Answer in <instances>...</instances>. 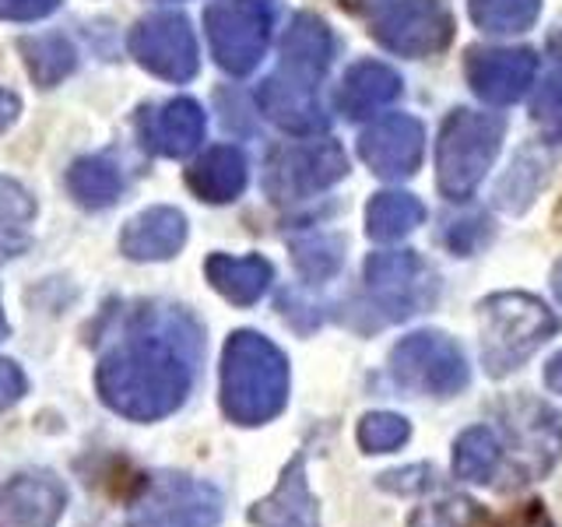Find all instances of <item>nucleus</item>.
<instances>
[{
	"label": "nucleus",
	"instance_id": "17",
	"mask_svg": "<svg viewBox=\"0 0 562 527\" xmlns=\"http://www.w3.org/2000/svg\"><path fill=\"white\" fill-rule=\"evenodd\" d=\"M254 527H321V503H316L310 479H306V457L295 453L281 471L271 496L250 506Z\"/></svg>",
	"mask_w": 562,
	"mask_h": 527
},
{
	"label": "nucleus",
	"instance_id": "38",
	"mask_svg": "<svg viewBox=\"0 0 562 527\" xmlns=\"http://www.w3.org/2000/svg\"><path fill=\"white\" fill-rule=\"evenodd\" d=\"M544 383H549L555 394H562V351H559V356H552L549 366H544Z\"/></svg>",
	"mask_w": 562,
	"mask_h": 527
},
{
	"label": "nucleus",
	"instance_id": "7",
	"mask_svg": "<svg viewBox=\"0 0 562 527\" xmlns=\"http://www.w3.org/2000/svg\"><path fill=\"white\" fill-rule=\"evenodd\" d=\"M225 514L222 492L180 471H158L140 485L131 527H215Z\"/></svg>",
	"mask_w": 562,
	"mask_h": 527
},
{
	"label": "nucleus",
	"instance_id": "16",
	"mask_svg": "<svg viewBox=\"0 0 562 527\" xmlns=\"http://www.w3.org/2000/svg\"><path fill=\"white\" fill-rule=\"evenodd\" d=\"M538 57L531 49H474L468 57V81L485 102H517L535 81Z\"/></svg>",
	"mask_w": 562,
	"mask_h": 527
},
{
	"label": "nucleus",
	"instance_id": "26",
	"mask_svg": "<svg viewBox=\"0 0 562 527\" xmlns=\"http://www.w3.org/2000/svg\"><path fill=\"white\" fill-rule=\"evenodd\" d=\"M22 53H25V64L32 70V78L46 85H57L64 81L70 70H75V46L60 35H35V40H22Z\"/></svg>",
	"mask_w": 562,
	"mask_h": 527
},
{
	"label": "nucleus",
	"instance_id": "3",
	"mask_svg": "<svg viewBox=\"0 0 562 527\" xmlns=\"http://www.w3.org/2000/svg\"><path fill=\"white\" fill-rule=\"evenodd\" d=\"M289 401V362L257 330H236L222 351V412L236 426H263Z\"/></svg>",
	"mask_w": 562,
	"mask_h": 527
},
{
	"label": "nucleus",
	"instance_id": "30",
	"mask_svg": "<svg viewBox=\"0 0 562 527\" xmlns=\"http://www.w3.org/2000/svg\"><path fill=\"white\" fill-rule=\"evenodd\" d=\"M341 250H345L341 239H327V236L306 239L295 246V268L310 281H324L341 268V257H345Z\"/></svg>",
	"mask_w": 562,
	"mask_h": 527
},
{
	"label": "nucleus",
	"instance_id": "13",
	"mask_svg": "<svg viewBox=\"0 0 562 527\" xmlns=\"http://www.w3.org/2000/svg\"><path fill=\"white\" fill-rule=\"evenodd\" d=\"M373 35L401 57H429L453 40V22L439 0H394L376 18Z\"/></svg>",
	"mask_w": 562,
	"mask_h": 527
},
{
	"label": "nucleus",
	"instance_id": "36",
	"mask_svg": "<svg viewBox=\"0 0 562 527\" xmlns=\"http://www.w3.org/2000/svg\"><path fill=\"white\" fill-rule=\"evenodd\" d=\"M18 113H22V102H18V96L8 92V88H0V131H8L11 123L18 120Z\"/></svg>",
	"mask_w": 562,
	"mask_h": 527
},
{
	"label": "nucleus",
	"instance_id": "20",
	"mask_svg": "<svg viewBox=\"0 0 562 527\" xmlns=\"http://www.w3.org/2000/svg\"><path fill=\"white\" fill-rule=\"evenodd\" d=\"M397 96H401V78L394 70L376 60H362L345 75L338 105L348 120H366L376 110H383V105H391Z\"/></svg>",
	"mask_w": 562,
	"mask_h": 527
},
{
	"label": "nucleus",
	"instance_id": "37",
	"mask_svg": "<svg viewBox=\"0 0 562 527\" xmlns=\"http://www.w3.org/2000/svg\"><path fill=\"white\" fill-rule=\"evenodd\" d=\"M29 246V239H22L18 233H4V228H0V264L4 260H11V257H18Z\"/></svg>",
	"mask_w": 562,
	"mask_h": 527
},
{
	"label": "nucleus",
	"instance_id": "24",
	"mask_svg": "<svg viewBox=\"0 0 562 527\" xmlns=\"http://www.w3.org/2000/svg\"><path fill=\"white\" fill-rule=\"evenodd\" d=\"M67 187L85 208H110L123 193V176L110 158L92 155V158H78V162L70 166Z\"/></svg>",
	"mask_w": 562,
	"mask_h": 527
},
{
	"label": "nucleus",
	"instance_id": "33",
	"mask_svg": "<svg viewBox=\"0 0 562 527\" xmlns=\"http://www.w3.org/2000/svg\"><path fill=\"white\" fill-rule=\"evenodd\" d=\"M35 215V201L25 187H18L8 176H0V222L22 225Z\"/></svg>",
	"mask_w": 562,
	"mask_h": 527
},
{
	"label": "nucleus",
	"instance_id": "15",
	"mask_svg": "<svg viewBox=\"0 0 562 527\" xmlns=\"http://www.w3.org/2000/svg\"><path fill=\"white\" fill-rule=\"evenodd\" d=\"M422 123L412 116H383L359 137V155L362 162L383 180H404L412 176L422 162Z\"/></svg>",
	"mask_w": 562,
	"mask_h": 527
},
{
	"label": "nucleus",
	"instance_id": "21",
	"mask_svg": "<svg viewBox=\"0 0 562 527\" xmlns=\"http://www.w3.org/2000/svg\"><path fill=\"white\" fill-rule=\"evenodd\" d=\"M187 183L201 201L228 204V201H236L246 187V158L233 145H218L193 162V169L187 172Z\"/></svg>",
	"mask_w": 562,
	"mask_h": 527
},
{
	"label": "nucleus",
	"instance_id": "25",
	"mask_svg": "<svg viewBox=\"0 0 562 527\" xmlns=\"http://www.w3.org/2000/svg\"><path fill=\"white\" fill-rule=\"evenodd\" d=\"M422 218H426V208L412 193H376L366 211V228L373 239L394 243L401 236H408L415 225H422Z\"/></svg>",
	"mask_w": 562,
	"mask_h": 527
},
{
	"label": "nucleus",
	"instance_id": "5",
	"mask_svg": "<svg viewBox=\"0 0 562 527\" xmlns=\"http://www.w3.org/2000/svg\"><path fill=\"white\" fill-rule=\"evenodd\" d=\"M503 468L499 489H520L544 479L562 461V418L552 404L535 397H509L496 408Z\"/></svg>",
	"mask_w": 562,
	"mask_h": 527
},
{
	"label": "nucleus",
	"instance_id": "41",
	"mask_svg": "<svg viewBox=\"0 0 562 527\" xmlns=\"http://www.w3.org/2000/svg\"><path fill=\"white\" fill-rule=\"evenodd\" d=\"M8 330H11V327H8V316H4V306H0V341L8 338Z\"/></svg>",
	"mask_w": 562,
	"mask_h": 527
},
{
	"label": "nucleus",
	"instance_id": "27",
	"mask_svg": "<svg viewBox=\"0 0 562 527\" xmlns=\"http://www.w3.org/2000/svg\"><path fill=\"white\" fill-rule=\"evenodd\" d=\"M538 11L541 0H471V18L479 22V29L496 35L531 29Z\"/></svg>",
	"mask_w": 562,
	"mask_h": 527
},
{
	"label": "nucleus",
	"instance_id": "23",
	"mask_svg": "<svg viewBox=\"0 0 562 527\" xmlns=\"http://www.w3.org/2000/svg\"><path fill=\"white\" fill-rule=\"evenodd\" d=\"M503 468L499 433L492 426H471L453 444V474L474 485H492Z\"/></svg>",
	"mask_w": 562,
	"mask_h": 527
},
{
	"label": "nucleus",
	"instance_id": "11",
	"mask_svg": "<svg viewBox=\"0 0 562 527\" xmlns=\"http://www.w3.org/2000/svg\"><path fill=\"white\" fill-rule=\"evenodd\" d=\"M366 292L383 321H408L418 310L432 306L436 274L412 250L373 254L366 260Z\"/></svg>",
	"mask_w": 562,
	"mask_h": 527
},
{
	"label": "nucleus",
	"instance_id": "29",
	"mask_svg": "<svg viewBox=\"0 0 562 527\" xmlns=\"http://www.w3.org/2000/svg\"><path fill=\"white\" fill-rule=\"evenodd\" d=\"M412 436V426L404 415H394V412H369L362 422H359V447L366 453H391V450H401L408 444Z\"/></svg>",
	"mask_w": 562,
	"mask_h": 527
},
{
	"label": "nucleus",
	"instance_id": "9",
	"mask_svg": "<svg viewBox=\"0 0 562 527\" xmlns=\"http://www.w3.org/2000/svg\"><path fill=\"white\" fill-rule=\"evenodd\" d=\"M215 60L228 75H250L271 40V0H215L204 14Z\"/></svg>",
	"mask_w": 562,
	"mask_h": 527
},
{
	"label": "nucleus",
	"instance_id": "34",
	"mask_svg": "<svg viewBox=\"0 0 562 527\" xmlns=\"http://www.w3.org/2000/svg\"><path fill=\"white\" fill-rule=\"evenodd\" d=\"M60 0H0V18L4 22H35V18H46Z\"/></svg>",
	"mask_w": 562,
	"mask_h": 527
},
{
	"label": "nucleus",
	"instance_id": "6",
	"mask_svg": "<svg viewBox=\"0 0 562 527\" xmlns=\"http://www.w3.org/2000/svg\"><path fill=\"white\" fill-rule=\"evenodd\" d=\"M503 145V120L488 113L457 110L439 131L436 172L439 190L453 201H464L485 180Z\"/></svg>",
	"mask_w": 562,
	"mask_h": 527
},
{
	"label": "nucleus",
	"instance_id": "8",
	"mask_svg": "<svg viewBox=\"0 0 562 527\" xmlns=\"http://www.w3.org/2000/svg\"><path fill=\"white\" fill-rule=\"evenodd\" d=\"M391 377L404 391L426 397H457L468 386V359L461 345L439 330L408 334L391 351Z\"/></svg>",
	"mask_w": 562,
	"mask_h": 527
},
{
	"label": "nucleus",
	"instance_id": "4",
	"mask_svg": "<svg viewBox=\"0 0 562 527\" xmlns=\"http://www.w3.org/2000/svg\"><path fill=\"white\" fill-rule=\"evenodd\" d=\"M559 330V316L527 292H496L479 303L482 366L488 377L520 369Z\"/></svg>",
	"mask_w": 562,
	"mask_h": 527
},
{
	"label": "nucleus",
	"instance_id": "18",
	"mask_svg": "<svg viewBox=\"0 0 562 527\" xmlns=\"http://www.w3.org/2000/svg\"><path fill=\"white\" fill-rule=\"evenodd\" d=\"M187 243V218L176 208H148L123 228L120 246L131 260H169Z\"/></svg>",
	"mask_w": 562,
	"mask_h": 527
},
{
	"label": "nucleus",
	"instance_id": "1",
	"mask_svg": "<svg viewBox=\"0 0 562 527\" xmlns=\"http://www.w3.org/2000/svg\"><path fill=\"white\" fill-rule=\"evenodd\" d=\"M201 366V327L193 316L140 303L120 316L105 341L95 386L110 408L131 422H158L187 401Z\"/></svg>",
	"mask_w": 562,
	"mask_h": 527
},
{
	"label": "nucleus",
	"instance_id": "28",
	"mask_svg": "<svg viewBox=\"0 0 562 527\" xmlns=\"http://www.w3.org/2000/svg\"><path fill=\"white\" fill-rule=\"evenodd\" d=\"M408 527H488V517L468 496H450L429 506H418Z\"/></svg>",
	"mask_w": 562,
	"mask_h": 527
},
{
	"label": "nucleus",
	"instance_id": "19",
	"mask_svg": "<svg viewBox=\"0 0 562 527\" xmlns=\"http://www.w3.org/2000/svg\"><path fill=\"white\" fill-rule=\"evenodd\" d=\"M201 137H204V110L193 99H172L145 120V141L158 155L183 158L201 145Z\"/></svg>",
	"mask_w": 562,
	"mask_h": 527
},
{
	"label": "nucleus",
	"instance_id": "10",
	"mask_svg": "<svg viewBox=\"0 0 562 527\" xmlns=\"http://www.w3.org/2000/svg\"><path fill=\"white\" fill-rule=\"evenodd\" d=\"M345 172H348V158L334 141H306V145L278 148L268 158L263 187H268L271 201L295 204L334 187Z\"/></svg>",
	"mask_w": 562,
	"mask_h": 527
},
{
	"label": "nucleus",
	"instance_id": "22",
	"mask_svg": "<svg viewBox=\"0 0 562 527\" xmlns=\"http://www.w3.org/2000/svg\"><path fill=\"white\" fill-rule=\"evenodd\" d=\"M204 271L211 285L236 306H254L271 289V274H274L263 257H228V254L207 257Z\"/></svg>",
	"mask_w": 562,
	"mask_h": 527
},
{
	"label": "nucleus",
	"instance_id": "40",
	"mask_svg": "<svg viewBox=\"0 0 562 527\" xmlns=\"http://www.w3.org/2000/svg\"><path fill=\"white\" fill-rule=\"evenodd\" d=\"M552 53H555L559 64H562V32H555V35H552Z\"/></svg>",
	"mask_w": 562,
	"mask_h": 527
},
{
	"label": "nucleus",
	"instance_id": "12",
	"mask_svg": "<svg viewBox=\"0 0 562 527\" xmlns=\"http://www.w3.org/2000/svg\"><path fill=\"white\" fill-rule=\"evenodd\" d=\"M131 53L155 78L187 81L198 75V43L183 14H151L131 29Z\"/></svg>",
	"mask_w": 562,
	"mask_h": 527
},
{
	"label": "nucleus",
	"instance_id": "35",
	"mask_svg": "<svg viewBox=\"0 0 562 527\" xmlns=\"http://www.w3.org/2000/svg\"><path fill=\"white\" fill-rule=\"evenodd\" d=\"M25 386H29V383H25V373H22V369H18L11 359H0V412L22 401Z\"/></svg>",
	"mask_w": 562,
	"mask_h": 527
},
{
	"label": "nucleus",
	"instance_id": "2",
	"mask_svg": "<svg viewBox=\"0 0 562 527\" xmlns=\"http://www.w3.org/2000/svg\"><path fill=\"white\" fill-rule=\"evenodd\" d=\"M334 57L330 29L316 14H295L281 40V64L260 85V110L289 134H316L327 127L321 81Z\"/></svg>",
	"mask_w": 562,
	"mask_h": 527
},
{
	"label": "nucleus",
	"instance_id": "32",
	"mask_svg": "<svg viewBox=\"0 0 562 527\" xmlns=\"http://www.w3.org/2000/svg\"><path fill=\"white\" fill-rule=\"evenodd\" d=\"M376 485L394 492V496H422V492L436 489V471H432V464H408V468L380 474Z\"/></svg>",
	"mask_w": 562,
	"mask_h": 527
},
{
	"label": "nucleus",
	"instance_id": "14",
	"mask_svg": "<svg viewBox=\"0 0 562 527\" xmlns=\"http://www.w3.org/2000/svg\"><path fill=\"white\" fill-rule=\"evenodd\" d=\"M67 489L49 471H22L0 485V527H57Z\"/></svg>",
	"mask_w": 562,
	"mask_h": 527
},
{
	"label": "nucleus",
	"instance_id": "31",
	"mask_svg": "<svg viewBox=\"0 0 562 527\" xmlns=\"http://www.w3.org/2000/svg\"><path fill=\"white\" fill-rule=\"evenodd\" d=\"M531 116L538 127L562 141V78H549L544 85H538V92H535V105H531Z\"/></svg>",
	"mask_w": 562,
	"mask_h": 527
},
{
	"label": "nucleus",
	"instance_id": "39",
	"mask_svg": "<svg viewBox=\"0 0 562 527\" xmlns=\"http://www.w3.org/2000/svg\"><path fill=\"white\" fill-rule=\"evenodd\" d=\"M552 289H555V299L562 303V264H555V271H552Z\"/></svg>",
	"mask_w": 562,
	"mask_h": 527
}]
</instances>
